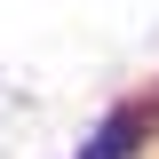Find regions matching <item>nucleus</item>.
Masks as SVG:
<instances>
[{
	"instance_id": "f257e3e1",
	"label": "nucleus",
	"mask_w": 159,
	"mask_h": 159,
	"mask_svg": "<svg viewBox=\"0 0 159 159\" xmlns=\"http://www.w3.org/2000/svg\"><path fill=\"white\" fill-rule=\"evenodd\" d=\"M127 143H135V119H111V127H103V135L88 143V151H80V159H119V151H127Z\"/></svg>"
}]
</instances>
